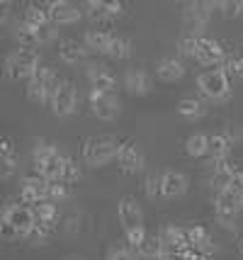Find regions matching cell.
Instances as JSON below:
<instances>
[{"label": "cell", "mask_w": 243, "mask_h": 260, "mask_svg": "<svg viewBox=\"0 0 243 260\" xmlns=\"http://www.w3.org/2000/svg\"><path fill=\"white\" fill-rule=\"evenodd\" d=\"M37 219H34V209L22 204L20 200H10V202L3 207V238L5 241H17V238H27L29 231L34 229Z\"/></svg>", "instance_id": "6da1fadb"}, {"label": "cell", "mask_w": 243, "mask_h": 260, "mask_svg": "<svg viewBox=\"0 0 243 260\" xmlns=\"http://www.w3.org/2000/svg\"><path fill=\"white\" fill-rule=\"evenodd\" d=\"M66 151L58 146L51 139H37L32 146V163L39 175H44L47 180H58L61 170H63V160H66Z\"/></svg>", "instance_id": "7a4b0ae2"}, {"label": "cell", "mask_w": 243, "mask_h": 260, "mask_svg": "<svg viewBox=\"0 0 243 260\" xmlns=\"http://www.w3.org/2000/svg\"><path fill=\"white\" fill-rule=\"evenodd\" d=\"M61 83L63 80L58 78L49 66H39L34 71V76L27 80L24 90H27L29 102H34V105H51V100L56 98L58 88H61Z\"/></svg>", "instance_id": "3957f363"}, {"label": "cell", "mask_w": 243, "mask_h": 260, "mask_svg": "<svg viewBox=\"0 0 243 260\" xmlns=\"http://www.w3.org/2000/svg\"><path fill=\"white\" fill-rule=\"evenodd\" d=\"M122 148V141L115 136H90L83 144V160L90 168H105L107 163L117 160V153Z\"/></svg>", "instance_id": "277c9868"}, {"label": "cell", "mask_w": 243, "mask_h": 260, "mask_svg": "<svg viewBox=\"0 0 243 260\" xmlns=\"http://www.w3.org/2000/svg\"><path fill=\"white\" fill-rule=\"evenodd\" d=\"M197 90L207 102H226L231 100L233 88L231 78L221 68H209L204 73L197 76Z\"/></svg>", "instance_id": "5b68a950"}, {"label": "cell", "mask_w": 243, "mask_h": 260, "mask_svg": "<svg viewBox=\"0 0 243 260\" xmlns=\"http://www.w3.org/2000/svg\"><path fill=\"white\" fill-rule=\"evenodd\" d=\"M39 66H42V58L37 49H15L5 56L3 73L10 80H29Z\"/></svg>", "instance_id": "8992f818"}, {"label": "cell", "mask_w": 243, "mask_h": 260, "mask_svg": "<svg viewBox=\"0 0 243 260\" xmlns=\"http://www.w3.org/2000/svg\"><path fill=\"white\" fill-rule=\"evenodd\" d=\"M214 12H217V3H204V0L185 3L183 5V24H185L187 34L199 37L209 27V20Z\"/></svg>", "instance_id": "52a82bcc"}, {"label": "cell", "mask_w": 243, "mask_h": 260, "mask_svg": "<svg viewBox=\"0 0 243 260\" xmlns=\"http://www.w3.org/2000/svg\"><path fill=\"white\" fill-rule=\"evenodd\" d=\"M90 114L100 122H115L119 112H122V102L115 92H102V90H93L90 88Z\"/></svg>", "instance_id": "ba28073f"}, {"label": "cell", "mask_w": 243, "mask_h": 260, "mask_svg": "<svg viewBox=\"0 0 243 260\" xmlns=\"http://www.w3.org/2000/svg\"><path fill=\"white\" fill-rule=\"evenodd\" d=\"M47 190H49V180L44 175H39L37 170L24 173L22 182H20V202L27 204V207H37L42 202H49Z\"/></svg>", "instance_id": "9c48e42d"}, {"label": "cell", "mask_w": 243, "mask_h": 260, "mask_svg": "<svg viewBox=\"0 0 243 260\" xmlns=\"http://www.w3.org/2000/svg\"><path fill=\"white\" fill-rule=\"evenodd\" d=\"M117 219H119V224L124 229V236L144 229V212H141V204L136 202V197L122 194L117 200Z\"/></svg>", "instance_id": "30bf717a"}, {"label": "cell", "mask_w": 243, "mask_h": 260, "mask_svg": "<svg viewBox=\"0 0 243 260\" xmlns=\"http://www.w3.org/2000/svg\"><path fill=\"white\" fill-rule=\"evenodd\" d=\"M117 166L124 175H136L141 170L146 168V156L144 151L139 148V144L134 141H122V148L117 153Z\"/></svg>", "instance_id": "8fae6325"}, {"label": "cell", "mask_w": 243, "mask_h": 260, "mask_svg": "<svg viewBox=\"0 0 243 260\" xmlns=\"http://www.w3.org/2000/svg\"><path fill=\"white\" fill-rule=\"evenodd\" d=\"M85 15L93 20V22H110L124 15V3H117V0H88L83 5Z\"/></svg>", "instance_id": "7c38bea8"}, {"label": "cell", "mask_w": 243, "mask_h": 260, "mask_svg": "<svg viewBox=\"0 0 243 260\" xmlns=\"http://www.w3.org/2000/svg\"><path fill=\"white\" fill-rule=\"evenodd\" d=\"M49 8V17H51V24L56 27H68V24H76L83 20V8L73 5L68 0H54V3H47Z\"/></svg>", "instance_id": "4fadbf2b"}, {"label": "cell", "mask_w": 243, "mask_h": 260, "mask_svg": "<svg viewBox=\"0 0 243 260\" xmlns=\"http://www.w3.org/2000/svg\"><path fill=\"white\" fill-rule=\"evenodd\" d=\"M226 49L221 46V42L212 39V37H199V49H197L195 61L199 66H217L219 68L226 61Z\"/></svg>", "instance_id": "5bb4252c"}, {"label": "cell", "mask_w": 243, "mask_h": 260, "mask_svg": "<svg viewBox=\"0 0 243 260\" xmlns=\"http://www.w3.org/2000/svg\"><path fill=\"white\" fill-rule=\"evenodd\" d=\"M76 107H78V90H76V85L71 80H63L56 98L51 100V112L56 117H71L76 112Z\"/></svg>", "instance_id": "9a60e30c"}, {"label": "cell", "mask_w": 243, "mask_h": 260, "mask_svg": "<svg viewBox=\"0 0 243 260\" xmlns=\"http://www.w3.org/2000/svg\"><path fill=\"white\" fill-rule=\"evenodd\" d=\"M158 238H161L163 253H185V250L190 248L187 229L175 226V224H165V226L158 231Z\"/></svg>", "instance_id": "2e32d148"}, {"label": "cell", "mask_w": 243, "mask_h": 260, "mask_svg": "<svg viewBox=\"0 0 243 260\" xmlns=\"http://www.w3.org/2000/svg\"><path fill=\"white\" fill-rule=\"evenodd\" d=\"M85 78H88V83H90V88L93 90H102V92H112L117 85V78L115 73L110 71V66L107 63H88V68H85Z\"/></svg>", "instance_id": "e0dca14e"}, {"label": "cell", "mask_w": 243, "mask_h": 260, "mask_svg": "<svg viewBox=\"0 0 243 260\" xmlns=\"http://www.w3.org/2000/svg\"><path fill=\"white\" fill-rule=\"evenodd\" d=\"M17 168H20V153H17L10 136H3L0 139V178L10 180L17 173Z\"/></svg>", "instance_id": "ac0fdd59"}, {"label": "cell", "mask_w": 243, "mask_h": 260, "mask_svg": "<svg viewBox=\"0 0 243 260\" xmlns=\"http://www.w3.org/2000/svg\"><path fill=\"white\" fill-rule=\"evenodd\" d=\"M124 88L131 98H144L151 92V76L144 68H127L124 71Z\"/></svg>", "instance_id": "d6986e66"}, {"label": "cell", "mask_w": 243, "mask_h": 260, "mask_svg": "<svg viewBox=\"0 0 243 260\" xmlns=\"http://www.w3.org/2000/svg\"><path fill=\"white\" fill-rule=\"evenodd\" d=\"M187 185H190V180H187L185 173H180V170H163V197L165 200H178V197H183V194L187 192Z\"/></svg>", "instance_id": "ffe728a7"}, {"label": "cell", "mask_w": 243, "mask_h": 260, "mask_svg": "<svg viewBox=\"0 0 243 260\" xmlns=\"http://www.w3.org/2000/svg\"><path fill=\"white\" fill-rule=\"evenodd\" d=\"M56 54L63 63L68 66H76V63H83L85 56H88V46L78 42V39H61L56 46Z\"/></svg>", "instance_id": "44dd1931"}, {"label": "cell", "mask_w": 243, "mask_h": 260, "mask_svg": "<svg viewBox=\"0 0 243 260\" xmlns=\"http://www.w3.org/2000/svg\"><path fill=\"white\" fill-rule=\"evenodd\" d=\"M185 73H187L185 63L175 56H165L156 63V78L163 80V83H175V80L185 78Z\"/></svg>", "instance_id": "7402d4cb"}, {"label": "cell", "mask_w": 243, "mask_h": 260, "mask_svg": "<svg viewBox=\"0 0 243 260\" xmlns=\"http://www.w3.org/2000/svg\"><path fill=\"white\" fill-rule=\"evenodd\" d=\"M187 241H190V248L197 253H204V255H214L217 246L209 236V231L204 226H187Z\"/></svg>", "instance_id": "603a6c76"}, {"label": "cell", "mask_w": 243, "mask_h": 260, "mask_svg": "<svg viewBox=\"0 0 243 260\" xmlns=\"http://www.w3.org/2000/svg\"><path fill=\"white\" fill-rule=\"evenodd\" d=\"M112 37H115L112 32L100 29V27H93V29H85V34H83V44L88 46V51L107 54V49H110V44H112Z\"/></svg>", "instance_id": "cb8c5ba5"}, {"label": "cell", "mask_w": 243, "mask_h": 260, "mask_svg": "<svg viewBox=\"0 0 243 260\" xmlns=\"http://www.w3.org/2000/svg\"><path fill=\"white\" fill-rule=\"evenodd\" d=\"M178 114L187 119V122H199V119H204L207 117V102L199 100V98H183V100L178 102Z\"/></svg>", "instance_id": "d4e9b609"}, {"label": "cell", "mask_w": 243, "mask_h": 260, "mask_svg": "<svg viewBox=\"0 0 243 260\" xmlns=\"http://www.w3.org/2000/svg\"><path fill=\"white\" fill-rule=\"evenodd\" d=\"M22 22L27 24V27H32V29H42V27L51 24L47 3H29L27 10H24V15H22Z\"/></svg>", "instance_id": "484cf974"}, {"label": "cell", "mask_w": 243, "mask_h": 260, "mask_svg": "<svg viewBox=\"0 0 243 260\" xmlns=\"http://www.w3.org/2000/svg\"><path fill=\"white\" fill-rule=\"evenodd\" d=\"M241 173L238 163H233L231 158H221V160H212V178L219 182V187H226L231 178H236Z\"/></svg>", "instance_id": "4316f807"}, {"label": "cell", "mask_w": 243, "mask_h": 260, "mask_svg": "<svg viewBox=\"0 0 243 260\" xmlns=\"http://www.w3.org/2000/svg\"><path fill=\"white\" fill-rule=\"evenodd\" d=\"M131 250L136 253V258L139 260H161V255H163V246H161L158 234H156V236L149 234V236L144 238L136 248H131Z\"/></svg>", "instance_id": "83f0119b"}, {"label": "cell", "mask_w": 243, "mask_h": 260, "mask_svg": "<svg viewBox=\"0 0 243 260\" xmlns=\"http://www.w3.org/2000/svg\"><path fill=\"white\" fill-rule=\"evenodd\" d=\"M32 209H34L37 224H42V226L56 231V226H58V204L42 202V204H37V207H32Z\"/></svg>", "instance_id": "f1b7e54d"}, {"label": "cell", "mask_w": 243, "mask_h": 260, "mask_svg": "<svg viewBox=\"0 0 243 260\" xmlns=\"http://www.w3.org/2000/svg\"><path fill=\"white\" fill-rule=\"evenodd\" d=\"M231 148H233V144H231V139L226 136V132L209 136V158L212 160L229 158L231 156Z\"/></svg>", "instance_id": "f546056e"}, {"label": "cell", "mask_w": 243, "mask_h": 260, "mask_svg": "<svg viewBox=\"0 0 243 260\" xmlns=\"http://www.w3.org/2000/svg\"><path fill=\"white\" fill-rule=\"evenodd\" d=\"M131 54H134V42L124 34H115L112 44L107 49V56L115 58V61H127V58H131Z\"/></svg>", "instance_id": "4dcf8cb0"}, {"label": "cell", "mask_w": 243, "mask_h": 260, "mask_svg": "<svg viewBox=\"0 0 243 260\" xmlns=\"http://www.w3.org/2000/svg\"><path fill=\"white\" fill-rule=\"evenodd\" d=\"M238 214H241V209H233L229 204L214 202V219H217V224H219L221 229L233 231V229L238 226Z\"/></svg>", "instance_id": "1f68e13d"}, {"label": "cell", "mask_w": 243, "mask_h": 260, "mask_svg": "<svg viewBox=\"0 0 243 260\" xmlns=\"http://www.w3.org/2000/svg\"><path fill=\"white\" fill-rule=\"evenodd\" d=\"M185 153L190 158H204L209 156V136L202 132H195L185 139Z\"/></svg>", "instance_id": "d6a6232c"}, {"label": "cell", "mask_w": 243, "mask_h": 260, "mask_svg": "<svg viewBox=\"0 0 243 260\" xmlns=\"http://www.w3.org/2000/svg\"><path fill=\"white\" fill-rule=\"evenodd\" d=\"M12 37L15 42L20 44V49H37L39 46V37H37V29L27 27L24 22H20L15 29H12Z\"/></svg>", "instance_id": "836d02e7"}, {"label": "cell", "mask_w": 243, "mask_h": 260, "mask_svg": "<svg viewBox=\"0 0 243 260\" xmlns=\"http://www.w3.org/2000/svg\"><path fill=\"white\" fill-rule=\"evenodd\" d=\"M144 192L149 200H156V197H163V173L158 170H149L146 178H144Z\"/></svg>", "instance_id": "e575fe53"}, {"label": "cell", "mask_w": 243, "mask_h": 260, "mask_svg": "<svg viewBox=\"0 0 243 260\" xmlns=\"http://www.w3.org/2000/svg\"><path fill=\"white\" fill-rule=\"evenodd\" d=\"M71 185H66V182H61V180H49V190H47V197H49V202H54V204H61V202H66V200H71Z\"/></svg>", "instance_id": "d590c367"}, {"label": "cell", "mask_w": 243, "mask_h": 260, "mask_svg": "<svg viewBox=\"0 0 243 260\" xmlns=\"http://www.w3.org/2000/svg\"><path fill=\"white\" fill-rule=\"evenodd\" d=\"M219 68L231 80L243 78V54H229V56H226V61H224Z\"/></svg>", "instance_id": "8d00e7d4"}, {"label": "cell", "mask_w": 243, "mask_h": 260, "mask_svg": "<svg viewBox=\"0 0 243 260\" xmlns=\"http://www.w3.org/2000/svg\"><path fill=\"white\" fill-rule=\"evenodd\" d=\"M83 175L81 166H78V160L73 158V156H66V160H63V170H61V178L58 180L66 182V185H73V182H78Z\"/></svg>", "instance_id": "74e56055"}, {"label": "cell", "mask_w": 243, "mask_h": 260, "mask_svg": "<svg viewBox=\"0 0 243 260\" xmlns=\"http://www.w3.org/2000/svg\"><path fill=\"white\" fill-rule=\"evenodd\" d=\"M197 49H199V37H195V34L185 32L180 39H178V54L183 58H195Z\"/></svg>", "instance_id": "f35d334b"}, {"label": "cell", "mask_w": 243, "mask_h": 260, "mask_svg": "<svg viewBox=\"0 0 243 260\" xmlns=\"http://www.w3.org/2000/svg\"><path fill=\"white\" fill-rule=\"evenodd\" d=\"M214 202L229 204V207H233V209H241L243 212V194H238L236 190H231V187H217Z\"/></svg>", "instance_id": "ab89813d"}, {"label": "cell", "mask_w": 243, "mask_h": 260, "mask_svg": "<svg viewBox=\"0 0 243 260\" xmlns=\"http://www.w3.org/2000/svg\"><path fill=\"white\" fill-rule=\"evenodd\" d=\"M217 12H221L226 20L243 17V0H217Z\"/></svg>", "instance_id": "60d3db41"}, {"label": "cell", "mask_w": 243, "mask_h": 260, "mask_svg": "<svg viewBox=\"0 0 243 260\" xmlns=\"http://www.w3.org/2000/svg\"><path fill=\"white\" fill-rule=\"evenodd\" d=\"M107 260H139L136 253L127 246H115V248L107 250Z\"/></svg>", "instance_id": "b9f144b4"}, {"label": "cell", "mask_w": 243, "mask_h": 260, "mask_svg": "<svg viewBox=\"0 0 243 260\" xmlns=\"http://www.w3.org/2000/svg\"><path fill=\"white\" fill-rule=\"evenodd\" d=\"M37 37H39V46H42V44H51V42H56L58 27H56V24H47V27L37 29Z\"/></svg>", "instance_id": "7bdbcfd3"}, {"label": "cell", "mask_w": 243, "mask_h": 260, "mask_svg": "<svg viewBox=\"0 0 243 260\" xmlns=\"http://www.w3.org/2000/svg\"><path fill=\"white\" fill-rule=\"evenodd\" d=\"M226 136L231 139V144L236 146V144H238V141L243 139V129L238 124H229V126H226Z\"/></svg>", "instance_id": "ee69618b"}, {"label": "cell", "mask_w": 243, "mask_h": 260, "mask_svg": "<svg viewBox=\"0 0 243 260\" xmlns=\"http://www.w3.org/2000/svg\"><path fill=\"white\" fill-rule=\"evenodd\" d=\"M226 187H231V190H236L238 194H243V170L236 175V178H231V180H229V185H226Z\"/></svg>", "instance_id": "f6af8a7d"}, {"label": "cell", "mask_w": 243, "mask_h": 260, "mask_svg": "<svg viewBox=\"0 0 243 260\" xmlns=\"http://www.w3.org/2000/svg\"><path fill=\"white\" fill-rule=\"evenodd\" d=\"M8 17H10V3L5 0V3H0V22L5 24L8 22Z\"/></svg>", "instance_id": "bcb514c9"}, {"label": "cell", "mask_w": 243, "mask_h": 260, "mask_svg": "<svg viewBox=\"0 0 243 260\" xmlns=\"http://www.w3.org/2000/svg\"><path fill=\"white\" fill-rule=\"evenodd\" d=\"M161 260H185V253H163Z\"/></svg>", "instance_id": "7dc6e473"}, {"label": "cell", "mask_w": 243, "mask_h": 260, "mask_svg": "<svg viewBox=\"0 0 243 260\" xmlns=\"http://www.w3.org/2000/svg\"><path fill=\"white\" fill-rule=\"evenodd\" d=\"M238 250H241V255H243V236L238 238Z\"/></svg>", "instance_id": "c3c4849f"}, {"label": "cell", "mask_w": 243, "mask_h": 260, "mask_svg": "<svg viewBox=\"0 0 243 260\" xmlns=\"http://www.w3.org/2000/svg\"><path fill=\"white\" fill-rule=\"evenodd\" d=\"M68 260H83V258H76V255H73V258H68Z\"/></svg>", "instance_id": "681fc988"}]
</instances>
